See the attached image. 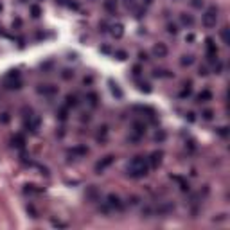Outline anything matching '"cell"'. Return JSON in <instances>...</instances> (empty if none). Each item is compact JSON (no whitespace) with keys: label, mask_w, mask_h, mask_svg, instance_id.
Instances as JSON below:
<instances>
[{"label":"cell","mask_w":230,"mask_h":230,"mask_svg":"<svg viewBox=\"0 0 230 230\" xmlns=\"http://www.w3.org/2000/svg\"><path fill=\"white\" fill-rule=\"evenodd\" d=\"M9 121H11L9 111H2V113H0V122H2V124H7Z\"/></svg>","instance_id":"obj_21"},{"label":"cell","mask_w":230,"mask_h":230,"mask_svg":"<svg viewBox=\"0 0 230 230\" xmlns=\"http://www.w3.org/2000/svg\"><path fill=\"white\" fill-rule=\"evenodd\" d=\"M95 139H97L99 142H104V140L108 139V126H106V124H103V126L97 128V135H95Z\"/></svg>","instance_id":"obj_12"},{"label":"cell","mask_w":230,"mask_h":230,"mask_svg":"<svg viewBox=\"0 0 230 230\" xmlns=\"http://www.w3.org/2000/svg\"><path fill=\"white\" fill-rule=\"evenodd\" d=\"M111 162H113V156H111V155L104 156V158L101 160V162H97V164H95V173H99V174H101L106 167H110V166H111Z\"/></svg>","instance_id":"obj_8"},{"label":"cell","mask_w":230,"mask_h":230,"mask_svg":"<svg viewBox=\"0 0 230 230\" xmlns=\"http://www.w3.org/2000/svg\"><path fill=\"white\" fill-rule=\"evenodd\" d=\"M104 203H106V207H108L110 210H122L124 209V203L121 201V198L117 194H108Z\"/></svg>","instance_id":"obj_4"},{"label":"cell","mask_w":230,"mask_h":230,"mask_svg":"<svg viewBox=\"0 0 230 230\" xmlns=\"http://www.w3.org/2000/svg\"><path fill=\"white\" fill-rule=\"evenodd\" d=\"M221 38H223V43H228V27H223V31H221Z\"/></svg>","instance_id":"obj_25"},{"label":"cell","mask_w":230,"mask_h":230,"mask_svg":"<svg viewBox=\"0 0 230 230\" xmlns=\"http://www.w3.org/2000/svg\"><path fill=\"white\" fill-rule=\"evenodd\" d=\"M180 22H182V25H185V27H189V29L194 25V18H192L189 13H182V14H180Z\"/></svg>","instance_id":"obj_11"},{"label":"cell","mask_w":230,"mask_h":230,"mask_svg":"<svg viewBox=\"0 0 230 230\" xmlns=\"http://www.w3.org/2000/svg\"><path fill=\"white\" fill-rule=\"evenodd\" d=\"M38 92H40L41 95H56V94H58V88L52 86V85H41V86L38 88Z\"/></svg>","instance_id":"obj_10"},{"label":"cell","mask_w":230,"mask_h":230,"mask_svg":"<svg viewBox=\"0 0 230 230\" xmlns=\"http://www.w3.org/2000/svg\"><path fill=\"white\" fill-rule=\"evenodd\" d=\"M151 2H153V0H146V4H151Z\"/></svg>","instance_id":"obj_39"},{"label":"cell","mask_w":230,"mask_h":230,"mask_svg":"<svg viewBox=\"0 0 230 230\" xmlns=\"http://www.w3.org/2000/svg\"><path fill=\"white\" fill-rule=\"evenodd\" d=\"M58 4H67V0H56Z\"/></svg>","instance_id":"obj_38"},{"label":"cell","mask_w":230,"mask_h":230,"mask_svg":"<svg viewBox=\"0 0 230 230\" xmlns=\"http://www.w3.org/2000/svg\"><path fill=\"white\" fill-rule=\"evenodd\" d=\"M173 209H174V205L171 203V201H162L156 209H155V212L158 214V216H164V214H169V212H173Z\"/></svg>","instance_id":"obj_6"},{"label":"cell","mask_w":230,"mask_h":230,"mask_svg":"<svg viewBox=\"0 0 230 230\" xmlns=\"http://www.w3.org/2000/svg\"><path fill=\"white\" fill-rule=\"evenodd\" d=\"M201 24L207 27V29H212L216 27L218 24V9L216 7H209L203 14H201Z\"/></svg>","instance_id":"obj_2"},{"label":"cell","mask_w":230,"mask_h":230,"mask_svg":"<svg viewBox=\"0 0 230 230\" xmlns=\"http://www.w3.org/2000/svg\"><path fill=\"white\" fill-rule=\"evenodd\" d=\"M139 59L140 61H148V54L146 52H139Z\"/></svg>","instance_id":"obj_35"},{"label":"cell","mask_w":230,"mask_h":230,"mask_svg":"<svg viewBox=\"0 0 230 230\" xmlns=\"http://www.w3.org/2000/svg\"><path fill=\"white\" fill-rule=\"evenodd\" d=\"M140 72H142V67H140V65H135V67H133V76H135V77H139Z\"/></svg>","instance_id":"obj_26"},{"label":"cell","mask_w":230,"mask_h":230,"mask_svg":"<svg viewBox=\"0 0 230 230\" xmlns=\"http://www.w3.org/2000/svg\"><path fill=\"white\" fill-rule=\"evenodd\" d=\"M212 117H214V111H212V110H203V111H201V119L212 121Z\"/></svg>","instance_id":"obj_20"},{"label":"cell","mask_w":230,"mask_h":230,"mask_svg":"<svg viewBox=\"0 0 230 230\" xmlns=\"http://www.w3.org/2000/svg\"><path fill=\"white\" fill-rule=\"evenodd\" d=\"M146 135V124L142 121H135L131 124V135H129V140L131 142H139L142 137Z\"/></svg>","instance_id":"obj_3"},{"label":"cell","mask_w":230,"mask_h":230,"mask_svg":"<svg viewBox=\"0 0 230 230\" xmlns=\"http://www.w3.org/2000/svg\"><path fill=\"white\" fill-rule=\"evenodd\" d=\"M209 70H207V67H200V76H207Z\"/></svg>","instance_id":"obj_34"},{"label":"cell","mask_w":230,"mask_h":230,"mask_svg":"<svg viewBox=\"0 0 230 230\" xmlns=\"http://www.w3.org/2000/svg\"><path fill=\"white\" fill-rule=\"evenodd\" d=\"M164 139H166V133H164L162 129H160V131H156V133H155V140H158V142H162Z\"/></svg>","instance_id":"obj_24"},{"label":"cell","mask_w":230,"mask_h":230,"mask_svg":"<svg viewBox=\"0 0 230 230\" xmlns=\"http://www.w3.org/2000/svg\"><path fill=\"white\" fill-rule=\"evenodd\" d=\"M203 6V0H192V7H196V9H200Z\"/></svg>","instance_id":"obj_31"},{"label":"cell","mask_w":230,"mask_h":230,"mask_svg":"<svg viewBox=\"0 0 230 230\" xmlns=\"http://www.w3.org/2000/svg\"><path fill=\"white\" fill-rule=\"evenodd\" d=\"M86 97H88V103H90V106H97V95H95V94H88Z\"/></svg>","instance_id":"obj_23"},{"label":"cell","mask_w":230,"mask_h":230,"mask_svg":"<svg viewBox=\"0 0 230 230\" xmlns=\"http://www.w3.org/2000/svg\"><path fill=\"white\" fill-rule=\"evenodd\" d=\"M167 33L173 34V36L178 34V25H176V24H167Z\"/></svg>","instance_id":"obj_22"},{"label":"cell","mask_w":230,"mask_h":230,"mask_svg":"<svg viewBox=\"0 0 230 230\" xmlns=\"http://www.w3.org/2000/svg\"><path fill=\"white\" fill-rule=\"evenodd\" d=\"M122 25L121 24H113V25H110V34L113 36V38H121L122 36Z\"/></svg>","instance_id":"obj_13"},{"label":"cell","mask_w":230,"mask_h":230,"mask_svg":"<svg viewBox=\"0 0 230 230\" xmlns=\"http://www.w3.org/2000/svg\"><path fill=\"white\" fill-rule=\"evenodd\" d=\"M13 144H14V146H18V148H22V146H24V144H25V140H24V137H22L20 133H18V135H14V137H13Z\"/></svg>","instance_id":"obj_18"},{"label":"cell","mask_w":230,"mask_h":230,"mask_svg":"<svg viewBox=\"0 0 230 230\" xmlns=\"http://www.w3.org/2000/svg\"><path fill=\"white\" fill-rule=\"evenodd\" d=\"M192 63H194V58H192L191 54L182 56V59H180V65H182V67H189V65H192Z\"/></svg>","instance_id":"obj_16"},{"label":"cell","mask_w":230,"mask_h":230,"mask_svg":"<svg viewBox=\"0 0 230 230\" xmlns=\"http://www.w3.org/2000/svg\"><path fill=\"white\" fill-rule=\"evenodd\" d=\"M68 106H77V95H67V108Z\"/></svg>","instance_id":"obj_19"},{"label":"cell","mask_w":230,"mask_h":230,"mask_svg":"<svg viewBox=\"0 0 230 230\" xmlns=\"http://www.w3.org/2000/svg\"><path fill=\"white\" fill-rule=\"evenodd\" d=\"M162 156H164L162 151H155V153H151V156L148 158L149 167H158L160 164H162Z\"/></svg>","instance_id":"obj_7"},{"label":"cell","mask_w":230,"mask_h":230,"mask_svg":"<svg viewBox=\"0 0 230 230\" xmlns=\"http://www.w3.org/2000/svg\"><path fill=\"white\" fill-rule=\"evenodd\" d=\"M61 77H63V79H70V77H74V72H70V70H63Z\"/></svg>","instance_id":"obj_27"},{"label":"cell","mask_w":230,"mask_h":230,"mask_svg":"<svg viewBox=\"0 0 230 230\" xmlns=\"http://www.w3.org/2000/svg\"><path fill=\"white\" fill-rule=\"evenodd\" d=\"M153 56H155V58H166V56H167L166 43H156L155 47H153Z\"/></svg>","instance_id":"obj_9"},{"label":"cell","mask_w":230,"mask_h":230,"mask_svg":"<svg viewBox=\"0 0 230 230\" xmlns=\"http://www.w3.org/2000/svg\"><path fill=\"white\" fill-rule=\"evenodd\" d=\"M115 56H117L119 59H126V52H124V51H117V52H115Z\"/></svg>","instance_id":"obj_32"},{"label":"cell","mask_w":230,"mask_h":230,"mask_svg":"<svg viewBox=\"0 0 230 230\" xmlns=\"http://www.w3.org/2000/svg\"><path fill=\"white\" fill-rule=\"evenodd\" d=\"M185 119H189V121L192 122V121H194V113H192V111H187V113H185Z\"/></svg>","instance_id":"obj_36"},{"label":"cell","mask_w":230,"mask_h":230,"mask_svg":"<svg viewBox=\"0 0 230 230\" xmlns=\"http://www.w3.org/2000/svg\"><path fill=\"white\" fill-rule=\"evenodd\" d=\"M139 88H140V90H144V92H151V88H149V85H148V83H139Z\"/></svg>","instance_id":"obj_29"},{"label":"cell","mask_w":230,"mask_h":230,"mask_svg":"<svg viewBox=\"0 0 230 230\" xmlns=\"http://www.w3.org/2000/svg\"><path fill=\"white\" fill-rule=\"evenodd\" d=\"M196 99H198V103H207V101H210V99H212L210 90H203V92H200Z\"/></svg>","instance_id":"obj_14"},{"label":"cell","mask_w":230,"mask_h":230,"mask_svg":"<svg viewBox=\"0 0 230 230\" xmlns=\"http://www.w3.org/2000/svg\"><path fill=\"white\" fill-rule=\"evenodd\" d=\"M183 86H185V88H183V90L180 92V97H182V99H183V97H189V95H191V92H192V85H191V81H189V83H185Z\"/></svg>","instance_id":"obj_15"},{"label":"cell","mask_w":230,"mask_h":230,"mask_svg":"<svg viewBox=\"0 0 230 230\" xmlns=\"http://www.w3.org/2000/svg\"><path fill=\"white\" fill-rule=\"evenodd\" d=\"M104 9L110 11V13H115V9H117V2H115V0H106L104 2Z\"/></svg>","instance_id":"obj_17"},{"label":"cell","mask_w":230,"mask_h":230,"mask_svg":"<svg viewBox=\"0 0 230 230\" xmlns=\"http://www.w3.org/2000/svg\"><path fill=\"white\" fill-rule=\"evenodd\" d=\"M0 11H2V4H0Z\"/></svg>","instance_id":"obj_40"},{"label":"cell","mask_w":230,"mask_h":230,"mask_svg":"<svg viewBox=\"0 0 230 230\" xmlns=\"http://www.w3.org/2000/svg\"><path fill=\"white\" fill-rule=\"evenodd\" d=\"M205 47H207V56H209L210 61L214 63L218 59V45H216L214 38H207L205 40Z\"/></svg>","instance_id":"obj_5"},{"label":"cell","mask_w":230,"mask_h":230,"mask_svg":"<svg viewBox=\"0 0 230 230\" xmlns=\"http://www.w3.org/2000/svg\"><path fill=\"white\" fill-rule=\"evenodd\" d=\"M149 171V164L146 156H133L128 164V176L129 178H142Z\"/></svg>","instance_id":"obj_1"},{"label":"cell","mask_w":230,"mask_h":230,"mask_svg":"<svg viewBox=\"0 0 230 230\" xmlns=\"http://www.w3.org/2000/svg\"><path fill=\"white\" fill-rule=\"evenodd\" d=\"M128 201H129L131 205H137V203H139V198H137V196H131V198H129Z\"/></svg>","instance_id":"obj_37"},{"label":"cell","mask_w":230,"mask_h":230,"mask_svg":"<svg viewBox=\"0 0 230 230\" xmlns=\"http://www.w3.org/2000/svg\"><path fill=\"white\" fill-rule=\"evenodd\" d=\"M31 11H33V16H40V7L38 6H31Z\"/></svg>","instance_id":"obj_30"},{"label":"cell","mask_w":230,"mask_h":230,"mask_svg":"<svg viewBox=\"0 0 230 230\" xmlns=\"http://www.w3.org/2000/svg\"><path fill=\"white\" fill-rule=\"evenodd\" d=\"M196 40V36H194V33H189V34H185V41H189V43H192Z\"/></svg>","instance_id":"obj_28"},{"label":"cell","mask_w":230,"mask_h":230,"mask_svg":"<svg viewBox=\"0 0 230 230\" xmlns=\"http://www.w3.org/2000/svg\"><path fill=\"white\" fill-rule=\"evenodd\" d=\"M218 133H219L221 137H226V126H221V128H218Z\"/></svg>","instance_id":"obj_33"}]
</instances>
